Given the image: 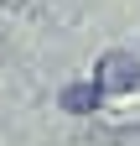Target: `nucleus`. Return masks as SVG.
Here are the masks:
<instances>
[{
    "label": "nucleus",
    "instance_id": "1",
    "mask_svg": "<svg viewBox=\"0 0 140 146\" xmlns=\"http://www.w3.org/2000/svg\"><path fill=\"white\" fill-rule=\"evenodd\" d=\"M99 94H125V89H140V58L135 52H104L99 73H94Z\"/></svg>",
    "mask_w": 140,
    "mask_h": 146
},
{
    "label": "nucleus",
    "instance_id": "2",
    "mask_svg": "<svg viewBox=\"0 0 140 146\" xmlns=\"http://www.w3.org/2000/svg\"><path fill=\"white\" fill-rule=\"evenodd\" d=\"M99 89L94 84H67L62 89V110H67V115H94V110H99Z\"/></svg>",
    "mask_w": 140,
    "mask_h": 146
},
{
    "label": "nucleus",
    "instance_id": "3",
    "mask_svg": "<svg viewBox=\"0 0 140 146\" xmlns=\"http://www.w3.org/2000/svg\"><path fill=\"white\" fill-rule=\"evenodd\" d=\"M109 146H140V125H135V131H119V136H109Z\"/></svg>",
    "mask_w": 140,
    "mask_h": 146
}]
</instances>
